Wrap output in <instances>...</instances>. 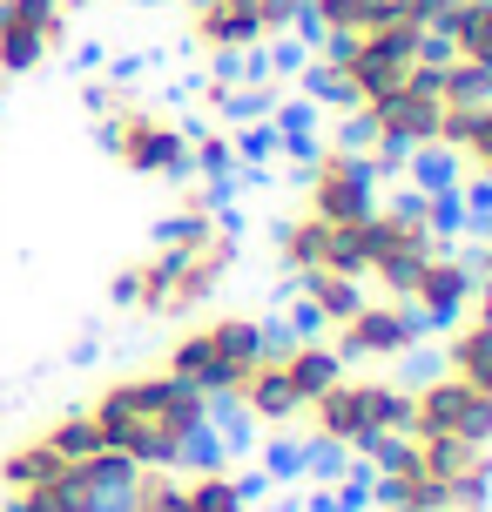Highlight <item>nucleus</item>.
Listing matches in <instances>:
<instances>
[{"label": "nucleus", "mask_w": 492, "mask_h": 512, "mask_svg": "<svg viewBox=\"0 0 492 512\" xmlns=\"http://www.w3.org/2000/svg\"><path fill=\"white\" fill-rule=\"evenodd\" d=\"M243 270V243H236V223L216 209V189L209 182H189L176 196V209L162 216L156 243L142 256H129L115 277H108V297L129 310V317H156V324H182L209 310L230 277Z\"/></svg>", "instance_id": "1"}, {"label": "nucleus", "mask_w": 492, "mask_h": 512, "mask_svg": "<svg viewBox=\"0 0 492 512\" xmlns=\"http://www.w3.org/2000/svg\"><path fill=\"white\" fill-rule=\"evenodd\" d=\"M75 411L95 438V452L122 465H189L203 452H223L216 445V405L182 378H169L162 364L108 371Z\"/></svg>", "instance_id": "2"}, {"label": "nucleus", "mask_w": 492, "mask_h": 512, "mask_svg": "<svg viewBox=\"0 0 492 512\" xmlns=\"http://www.w3.org/2000/svg\"><path fill=\"white\" fill-rule=\"evenodd\" d=\"M364 512H486L492 506V452L452 438L398 432L371 452Z\"/></svg>", "instance_id": "3"}, {"label": "nucleus", "mask_w": 492, "mask_h": 512, "mask_svg": "<svg viewBox=\"0 0 492 512\" xmlns=\"http://www.w3.org/2000/svg\"><path fill=\"white\" fill-rule=\"evenodd\" d=\"M297 432H304V452H311L317 472H337L344 459H371L385 438L405 432V378L344 364L304 405Z\"/></svg>", "instance_id": "4"}, {"label": "nucleus", "mask_w": 492, "mask_h": 512, "mask_svg": "<svg viewBox=\"0 0 492 512\" xmlns=\"http://www.w3.org/2000/svg\"><path fill=\"white\" fill-rule=\"evenodd\" d=\"M88 115H95V142L102 155L135 182H189V115L176 102H156L129 88V75H108L88 88Z\"/></svg>", "instance_id": "5"}, {"label": "nucleus", "mask_w": 492, "mask_h": 512, "mask_svg": "<svg viewBox=\"0 0 492 512\" xmlns=\"http://www.w3.org/2000/svg\"><path fill=\"white\" fill-rule=\"evenodd\" d=\"M432 54H439V34L432 27L385 21V27H371V34H351V41H324V54L304 68V88H311L317 102L358 115L378 95H391L398 81H412Z\"/></svg>", "instance_id": "6"}, {"label": "nucleus", "mask_w": 492, "mask_h": 512, "mask_svg": "<svg viewBox=\"0 0 492 512\" xmlns=\"http://www.w3.org/2000/svg\"><path fill=\"white\" fill-rule=\"evenodd\" d=\"M459 196L452 189H405L398 203L378 196V209L351 230V270L371 297H398L405 277H412L425 250H439L445 236L459 230Z\"/></svg>", "instance_id": "7"}, {"label": "nucleus", "mask_w": 492, "mask_h": 512, "mask_svg": "<svg viewBox=\"0 0 492 512\" xmlns=\"http://www.w3.org/2000/svg\"><path fill=\"white\" fill-rule=\"evenodd\" d=\"M337 371H344V358L324 344V331H290V337H270V351L250 364V378L236 384L223 405L250 432H290Z\"/></svg>", "instance_id": "8"}, {"label": "nucleus", "mask_w": 492, "mask_h": 512, "mask_svg": "<svg viewBox=\"0 0 492 512\" xmlns=\"http://www.w3.org/2000/svg\"><path fill=\"white\" fill-rule=\"evenodd\" d=\"M270 337H277V331L263 324L257 310L209 304V310H196V317H182L156 364L169 371V378H182L189 391H203L209 405H223L236 384L250 378V364L270 351Z\"/></svg>", "instance_id": "9"}, {"label": "nucleus", "mask_w": 492, "mask_h": 512, "mask_svg": "<svg viewBox=\"0 0 492 512\" xmlns=\"http://www.w3.org/2000/svg\"><path fill=\"white\" fill-rule=\"evenodd\" d=\"M351 128H358V149L378 162V176L439 155L445 128H452V108H445V88H439V54H432L412 81H398L391 95H378L371 108H358Z\"/></svg>", "instance_id": "10"}, {"label": "nucleus", "mask_w": 492, "mask_h": 512, "mask_svg": "<svg viewBox=\"0 0 492 512\" xmlns=\"http://www.w3.org/2000/svg\"><path fill=\"white\" fill-rule=\"evenodd\" d=\"M176 21L189 54H203L216 68H236L250 54L290 41L304 27V0H182Z\"/></svg>", "instance_id": "11"}, {"label": "nucleus", "mask_w": 492, "mask_h": 512, "mask_svg": "<svg viewBox=\"0 0 492 512\" xmlns=\"http://www.w3.org/2000/svg\"><path fill=\"white\" fill-rule=\"evenodd\" d=\"M378 162L358 149V142H317L297 169V209L317 216V223H337V230H358L364 216L378 209Z\"/></svg>", "instance_id": "12"}, {"label": "nucleus", "mask_w": 492, "mask_h": 512, "mask_svg": "<svg viewBox=\"0 0 492 512\" xmlns=\"http://www.w3.org/2000/svg\"><path fill=\"white\" fill-rule=\"evenodd\" d=\"M324 344H331L344 364H358V371H391V364L418 358L425 324H418L398 297H371V290H364L337 324H324Z\"/></svg>", "instance_id": "13"}, {"label": "nucleus", "mask_w": 492, "mask_h": 512, "mask_svg": "<svg viewBox=\"0 0 492 512\" xmlns=\"http://www.w3.org/2000/svg\"><path fill=\"white\" fill-rule=\"evenodd\" d=\"M405 432L492 452V391L452 378V371H425L418 384H405Z\"/></svg>", "instance_id": "14"}, {"label": "nucleus", "mask_w": 492, "mask_h": 512, "mask_svg": "<svg viewBox=\"0 0 492 512\" xmlns=\"http://www.w3.org/2000/svg\"><path fill=\"white\" fill-rule=\"evenodd\" d=\"M81 459H95V438H88V425H81V411L68 405V411H54V418H41L34 432L0 445V499L48 486V479H61V472H75Z\"/></svg>", "instance_id": "15"}, {"label": "nucleus", "mask_w": 492, "mask_h": 512, "mask_svg": "<svg viewBox=\"0 0 492 512\" xmlns=\"http://www.w3.org/2000/svg\"><path fill=\"white\" fill-rule=\"evenodd\" d=\"M75 41V7L68 0H0V88L41 75Z\"/></svg>", "instance_id": "16"}, {"label": "nucleus", "mask_w": 492, "mask_h": 512, "mask_svg": "<svg viewBox=\"0 0 492 512\" xmlns=\"http://www.w3.org/2000/svg\"><path fill=\"white\" fill-rule=\"evenodd\" d=\"M479 290V270H472V250H459V243H439V250H425V263H418L412 277H405V290H398V304L412 310L425 331H439V324H452L459 310H466V297Z\"/></svg>", "instance_id": "17"}, {"label": "nucleus", "mask_w": 492, "mask_h": 512, "mask_svg": "<svg viewBox=\"0 0 492 512\" xmlns=\"http://www.w3.org/2000/svg\"><path fill=\"white\" fill-rule=\"evenodd\" d=\"M270 256H277V270L290 283L304 277H358L351 270V230H337V223H317L304 209H290L284 223L270 230Z\"/></svg>", "instance_id": "18"}, {"label": "nucleus", "mask_w": 492, "mask_h": 512, "mask_svg": "<svg viewBox=\"0 0 492 512\" xmlns=\"http://www.w3.org/2000/svg\"><path fill=\"white\" fill-rule=\"evenodd\" d=\"M439 155H445V169H452L445 189H452L459 203L486 209L492 203V95H486V102H472L459 122L445 128V149Z\"/></svg>", "instance_id": "19"}, {"label": "nucleus", "mask_w": 492, "mask_h": 512, "mask_svg": "<svg viewBox=\"0 0 492 512\" xmlns=\"http://www.w3.org/2000/svg\"><path fill=\"white\" fill-rule=\"evenodd\" d=\"M182 472V512H257L263 479L230 465L223 452H203V459L176 465Z\"/></svg>", "instance_id": "20"}, {"label": "nucleus", "mask_w": 492, "mask_h": 512, "mask_svg": "<svg viewBox=\"0 0 492 512\" xmlns=\"http://www.w3.org/2000/svg\"><path fill=\"white\" fill-rule=\"evenodd\" d=\"M385 21H405L398 0H304V34H317V41H351Z\"/></svg>", "instance_id": "21"}, {"label": "nucleus", "mask_w": 492, "mask_h": 512, "mask_svg": "<svg viewBox=\"0 0 492 512\" xmlns=\"http://www.w3.org/2000/svg\"><path fill=\"white\" fill-rule=\"evenodd\" d=\"M439 54L466 61L492 81V0H459L452 14L439 21Z\"/></svg>", "instance_id": "22"}, {"label": "nucleus", "mask_w": 492, "mask_h": 512, "mask_svg": "<svg viewBox=\"0 0 492 512\" xmlns=\"http://www.w3.org/2000/svg\"><path fill=\"white\" fill-rule=\"evenodd\" d=\"M236 169H243V142H236V128H223V122L189 128V182H209V189H223Z\"/></svg>", "instance_id": "23"}, {"label": "nucleus", "mask_w": 492, "mask_h": 512, "mask_svg": "<svg viewBox=\"0 0 492 512\" xmlns=\"http://www.w3.org/2000/svg\"><path fill=\"white\" fill-rule=\"evenodd\" d=\"M358 297H364L358 277H304V283H297V310L311 317L317 331H324V324H337V317L358 304Z\"/></svg>", "instance_id": "24"}, {"label": "nucleus", "mask_w": 492, "mask_h": 512, "mask_svg": "<svg viewBox=\"0 0 492 512\" xmlns=\"http://www.w3.org/2000/svg\"><path fill=\"white\" fill-rule=\"evenodd\" d=\"M304 465H311V452H304V445H290V438L270 432V445H263V472H270V479H297Z\"/></svg>", "instance_id": "25"}, {"label": "nucleus", "mask_w": 492, "mask_h": 512, "mask_svg": "<svg viewBox=\"0 0 492 512\" xmlns=\"http://www.w3.org/2000/svg\"><path fill=\"white\" fill-rule=\"evenodd\" d=\"M452 7H459V0H398V14L418 21V27H432V34H439V21L452 14Z\"/></svg>", "instance_id": "26"}, {"label": "nucleus", "mask_w": 492, "mask_h": 512, "mask_svg": "<svg viewBox=\"0 0 492 512\" xmlns=\"http://www.w3.org/2000/svg\"><path fill=\"white\" fill-rule=\"evenodd\" d=\"M472 270H479V283L492 290V223L479 230V243H472Z\"/></svg>", "instance_id": "27"}, {"label": "nucleus", "mask_w": 492, "mask_h": 512, "mask_svg": "<svg viewBox=\"0 0 492 512\" xmlns=\"http://www.w3.org/2000/svg\"><path fill=\"white\" fill-rule=\"evenodd\" d=\"M0 512H14V506H0Z\"/></svg>", "instance_id": "28"}, {"label": "nucleus", "mask_w": 492, "mask_h": 512, "mask_svg": "<svg viewBox=\"0 0 492 512\" xmlns=\"http://www.w3.org/2000/svg\"><path fill=\"white\" fill-rule=\"evenodd\" d=\"M0 95H7V88H0Z\"/></svg>", "instance_id": "29"}]
</instances>
